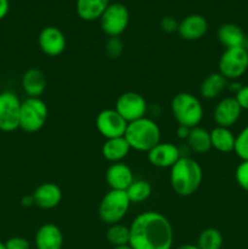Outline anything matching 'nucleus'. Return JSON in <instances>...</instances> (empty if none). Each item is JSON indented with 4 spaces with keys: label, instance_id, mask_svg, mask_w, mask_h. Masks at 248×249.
<instances>
[{
    "label": "nucleus",
    "instance_id": "32",
    "mask_svg": "<svg viewBox=\"0 0 248 249\" xmlns=\"http://www.w3.org/2000/svg\"><path fill=\"white\" fill-rule=\"evenodd\" d=\"M5 243L6 249H31V243L23 237L15 236V237L9 238Z\"/></svg>",
    "mask_w": 248,
    "mask_h": 249
},
{
    "label": "nucleus",
    "instance_id": "31",
    "mask_svg": "<svg viewBox=\"0 0 248 249\" xmlns=\"http://www.w3.org/2000/svg\"><path fill=\"white\" fill-rule=\"evenodd\" d=\"M235 179L238 186L248 192V160H242L235 170Z\"/></svg>",
    "mask_w": 248,
    "mask_h": 249
},
{
    "label": "nucleus",
    "instance_id": "23",
    "mask_svg": "<svg viewBox=\"0 0 248 249\" xmlns=\"http://www.w3.org/2000/svg\"><path fill=\"white\" fill-rule=\"evenodd\" d=\"M229 80L225 77L220 74L219 72L211 73L209 75H207L203 79V82L201 83V87H199V94L203 99L212 100L218 97L219 95L223 94L224 90L228 88Z\"/></svg>",
    "mask_w": 248,
    "mask_h": 249
},
{
    "label": "nucleus",
    "instance_id": "6",
    "mask_svg": "<svg viewBox=\"0 0 248 249\" xmlns=\"http://www.w3.org/2000/svg\"><path fill=\"white\" fill-rule=\"evenodd\" d=\"M49 109L45 102L39 97H27L21 102L19 128L26 133H36L45 125Z\"/></svg>",
    "mask_w": 248,
    "mask_h": 249
},
{
    "label": "nucleus",
    "instance_id": "13",
    "mask_svg": "<svg viewBox=\"0 0 248 249\" xmlns=\"http://www.w3.org/2000/svg\"><path fill=\"white\" fill-rule=\"evenodd\" d=\"M181 157L177 145L162 141L147 152L148 162L156 168H172Z\"/></svg>",
    "mask_w": 248,
    "mask_h": 249
},
{
    "label": "nucleus",
    "instance_id": "10",
    "mask_svg": "<svg viewBox=\"0 0 248 249\" xmlns=\"http://www.w3.org/2000/svg\"><path fill=\"white\" fill-rule=\"evenodd\" d=\"M114 109L126 123H130L145 117L147 112V102L142 95L135 91H126L119 95Z\"/></svg>",
    "mask_w": 248,
    "mask_h": 249
},
{
    "label": "nucleus",
    "instance_id": "2",
    "mask_svg": "<svg viewBox=\"0 0 248 249\" xmlns=\"http://www.w3.org/2000/svg\"><path fill=\"white\" fill-rule=\"evenodd\" d=\"M203 180V170L196 160L182 156L170 168V185L173 191L182 197H189L199 189Z\"/></svg>",
    "mask_w": 248,
    "mask_h": 249
},
{
    "label": "nucleus",
    "instance_id": "29",
    "mask_svg": "<svg viewBox=\"0 0 248 249\" xmlns=\"http://www.w3.org/2000/svg\"><path fill=\"white\" fill-rule=\"evenodd\" d=\"M233 152L241 160H248V125L236 135Z\"/></svg>",
    "mask_w": 248,
    "mask_h": 249
},
{
    "label": "nucleus",
    "instance_id": "36",
    "mask_svg": "<svg viewBox=\"0 0 248 249\" xmlns=\"http://www.w3.org/2000/svg\"><path fill=\"white\" fill-rule=\"evenodd\" d=\"M190 130H191V129L187 128V126L179 125V128H177V138L182 139V140H186L187 136H189V134H190Z\"/></svg>",
    "mask_w": 248,
    "mask_h": 249
},
{
    "label": "nucleus",
    "instance_id": "34",
    "mask_svg": "<svg viewBox=\"0 0 248 249\" xmlns=\"http://www.w3.org/2000/svg\"><path fill=\"white\" fill-rule=\"evenodd\" d=\"M233 97H235V100L237 101V104L240 105L242 111L243 109H247L248 111V85L241 87Z\"/></svg>",
    "mask_w": 248,
    "mask_h": 249
},
{
    "label": "nucleus",
    "instance_id": "18",
    "mask_svg": "<svg viewBox=\"0 0 248 249\" xmlns=\"http://www.w3.org/2000/svg\"><path fill=\"white\" fill-rule=\"evenodd\" d=\"M34 204L41 209H53L60 204L62 199V191L60 186L53 182L40 184L33 192Z\"/></svg>",
    "mask_w": 248,
    "mask_h": 249
},
{
    "label": "nucleus",
    "instance_id": "25",
    "mask_svg": "<svg viewBox=\"0 0 248 249\" xmlns=\"http://www.w3.org/2000/svg\"><path fill=\"white\" fill-rule=\"evenodd\" d=\"M186 141L189 147L196 153H207L212 148L211 131L199 125L191 128Z\"/></svg>",
    "mask_w": 248,
    "mask_h": 249
},
{
    "label": "nucleus",
    "instance_id": "30",
    "mask_svg": "<svg viewBox=\"0 0 248 249\" xmlns=\"http://www.w3.org/2000/svg\"><path fill=\"white\" fill-rule=\"evenodd\" d=\"M105 51L112 60L121 57L124 51V44L121 36H108L106 44H105Z\"/></svg>",
    "mask_w": 248,
    "mask_h": 249
},
{
    "label": "nucleus",
    "instance_id": "33",
    "mask_svg": "<svg viewBox=\"0 0 248 249\" xmlns=\"http://www.w3.org/2000/svg\"><path fill=\"white\" fill-rule=\"evenodd\" d=\"M177 27H179V22L174 17L167 16L160 19V28L165 33H174V32H177Z\"/></svg>",
    "mask_w": 248,
    "mask_h": 249
},
{
    "label": "nucleus",
    "instance_id": "17",
    "mask_svg": "<svg viewBox=\"0 0 248 249\" xmlns=\"http://www.w3.org/2000/svg\"><path fill=\"white\" fill-rule=\"evenodd\" d=\"M208 31V22L203 16L198 14H192L182 18L179 22L177 34L184 40H198Z\"/></svg>",
    "mask_w": 248,
    "mask_h": 249
},
{
    "label": "nucleus",
    "instance_id": "38",
    "mask_svg": "<svg viewBox=\"0 0 248 249\" xmlns=\"http://www.w3.org/2000/svg\"><path fill=\"white\" fill-rule=\"evenodd\" d=\"M174 249H198L196 245H192V243H184V245H180L179 247Z\"/></svg>",
    "mask_w": 248,
    "mask_h": 249
},
{
    "label": "nucleus",
    "instance_id": "22",
    "mask_svg": "<svg viewBox=\"0 0 248 249\" xmlns=\"http://www.w3.org/2000/svg\"><path fill=\"white\" fill-rule=\"evenodd\" d=\"M109 5V0H77L75 10L83 21L100 19L105 10Z\"/></svg>",
    "mask_w": 248,
    "mask_h": 249
},
{
    "label": "nucleus",
    "instance_id": "12",
    "mask_svg": "<svg viewBox=\"0 0 248 249\" xmlns=\"http://www.w3.org/2000/svg\"><path fill=\"white\" fill-rule=\"evenodd\" d=\"M38 45L46 56L56 57L65 51L67 40H66L65 34L60 28L49 26L41 29V32L39 33Z\"/></svg>",
    "mask_w": 248,
    "mask_h": 249
},
{
    "label": "nucleus",
    "instance_id": "3",
    "mask_svg": "<svg viewBox=\"0 0 248 249\" xmlns=\"http://www.w3.org/2000/svg\"><path fill=\"white\" fill-rule=\"evenodd\" d=\"M124 138L131 150L148 152L160 142V129L153 119L143 117L128 123Z\"/></svg>",
    "mask_w": 248,
    "mask_h": 249
},
{
    "label": "nucleus",
    "instance_id": "27",
    "mask_svg": "<svg viewBox=\"0 0 248 249\" xmlns=\"http://www.w3.org/2000/svg\"><path fill=\"white\" fill-rule=\"evenodd\" d=\"M106 240L113 247L128 246L130 240V229L121 223L109 225L106 231Z\"/></svg>",
    "mask_w": 248,
    "mask_h": 249
},
{
    "label": "nucleus",
    "instance_id": "1",
    "mask_svg": "<svg viewBox=\"0 0 248 249\" xmlns=\"http://www.w3.org/2000/svg\"><path fill=\"white\" fill-rule=\"evenodd\" d=\"M129 229V246L131 249H173V226L158 212L148 211L139 214L131 221Z\"/></svg>",
    "mask_w": 248,
    "mask_h": 249
},
{
    "label": "nucleus",
    "instance_id": "4",
    "mask_svg": "<svg viewBox=\"0 0 248 249\" xmlns=\"http://www.w3.org/2000/svg\"><path fill=\"white\" fill-rule=\"evenodd\" d=\"M172 113L179 125L195 128L203 119V106L197 96L190 92H179L170 104Z\"/></svg>",
    "mask_w": 248,
    "mask_h": 249
},
{
    "label": "nucleus",
    "instance_id": "5",
    "mask_svg": "<svg viewBox=\"0 0 248 249\" xmlns=\"http://www.w3.org/2000/svg\"><path fill=\"white\" fill-rule=\"evenodd\" d=\"M130 204L131 202L125 191L109 190L100 202V220L108 226L121 223L128 213Z\"/></svg>",
    "mask_w": 248,
    "mask_h": 249
},
{
    "label": "nucleus",
    "instance_id": "39",
    "mask_svg": "<svg viewBox=\"0 0 248 249\" xmlns=\"http://www.w3.org/2000/svg\"><path fill=\"white\" fill-rule=\"evenodd\" d=\"M113 249H131L130 246H122V247H113Z\"/></svg>",
    "mask_w": 248,
    "mask_h": 249
},
{
    "label": "nucleus",
    "instance_id": "7",
    "mask_svg": "<svg viewBox=\"0 0 248 249\" xmlns=\"http://www.w3.org/2000/svg\"><path fill=\"white\" fill-rule=\"evenodd\" d=\"M219 73L228 80L235 82L248 70V49L245 46L225 49L219 58Z\"/></svg>",
    "mask_w": 248,
    "mask_h": 249
},
{
    "label": "nucleus",
    "instance_id": "26",
    "mask_svg": "<svg viewBox=\"0 0 248 249\" xmlns=\"http://www.w3.org/2000/svg\"><path fill=\"white\" fill-rule=\"evenodd\" d=\"M223 245V235L215 228L204 229L198 235L196 242V246L198 249H221Z\"/></svg>",
    "mask_w": 248,
    "mask_h": 249
},
{
    "label": "nucleus",
    "instance_id": "35",
    "mask_svg": "<svg viewBox=\"0 0 248 249\" xmlns=\"http://www.w3.org/2000/svg\"><path fill=\"white\" fill-rule=\"evenodd\" d=\"M10 9V2L9 0H0V21L5 18Z\"/></svg>",
    "mask_w": 248,
    "mask_h": 249
},
{
    "label": "nucleus",
    "instance_id": "20",
    "mask_svg": "<svg viewBox=\"0 0 248 249\" xmlns=\"http://www.w3.org/2000/svg\"><path fill=\"white\" fill-rule=\"evenodd\" d=\"M218 40L225 46V49L238 48V46H246L247 44V36L243 33L242 29L233 23H225L220 26L216 32Z\"/></svg>",
    "mask_w": 248,
    "mask_h": 249
},
{
    "label": "nucleus",
    "instance_id": "14",
    "mask_svg": "<svg viewBox=\"0 0 248 249\" xmlns=\"http://www.w3.org/2000/svg\"><path fill=\"white\" fill-rule=\"evenodd\" d=\"M242 114V108L235 97H224L216 104L213 112V118L216 126L231 128L235 125Z\"/></svg>",
    "mask_w": 248,
    "mask_h": 249
},
{
    "label": "nucleus",
    "instance_id": "9",
    "mask_svg": "<svg viewBox=\"0 0 248 249\" xmlns=\"http://www.w3.org/2000/svg\"><path fill=\"white\" fill-rule=\"evenodd\" d=\"M21 101L12 91L0 92V130L11 133L19 128Z\"/></svg>",
    "mask_w": 248,
    "mask_h": 249
},
{
    "label": "nucleus",
    "instance_id": "8",
    "mask_svg": "<svg viewBox=\"0 0 248 249\" xmlns=\"http://www.w3.org/2000/svg\"><path fill=\"white\" fill-rule=\"evenodd\" d=\"M129 10L122 2H109L107 9L100 17L102 32L108 36H121L129 24Z\"/></svg>",
    "mask_w": 248,
    "mask_h": 249
},
{
    "label": "nucleus",
    "instance_id": "24",
    "mask_svg": "<svg viewBox=\"0 0 248 249\" xmlns=\"http://www.w3.org/2000/svg\"><path fill=\"white\" fill-rule=\"evenodd\" d=\"M236 136L233 135L230 128H224V126H215L211 131V142L212 148L216 150L221 153L233 152L235 148Z\"/></svg>",
    "mask_w": 248,
    "mask_h": 249
},
{
    "label": "nucleus",
    "instance_id": "15",
    "mask_svg": "<svg viewBox=\"0 0 248 249\" xmlns=\"http://www.w3.org/2000/svg\"><path fill=\"white\" fill-rule=\"evenodd\" d=\"M63 243V232L55 224L46 223L36 230L34 237L36 249H62Z\"/></svg>",
    "mask_w": 248,
    "mask_h": 249
},
{
    "label": "nucleus",
    "instance_id": "21",
    "mask_svg": "<svg viewBox=\"0 0 248 249\" xmlns=\"http://www.w3.org/2000/svg\"><path fill=\"white\" fill-rule=\"evenodd\" d=\"M130 146L124 136L122 138L107 139L102 146V156L111 163L122 162L130 152Z\"/></svg>",
    "mask_w": 248,
    "mask_h": 249
},
{
    "label": "nucleus",
    "instance_id": "37",
    "mask_svg": "<svg viewBox=\"0 0 248 249\" xmlns=\"http://www.w3.org/2000/svg\"><path fill=\"white\" fill-rule=\"evenodd\" d=\"M22 206L23 207H31V206H33L34 204V199H33V196H24L23 198H22Z\"/></svg>",
    "mask_w": 248,
    "mask_h": 249
},
{
    "label": "nucleus",
    "instance_id": "28",
    "mask_svg": "<svg viewBox=\"0 0 248 249\" xmlns=\"http://www.w3.org/2000/svg\"><path fill=\"white\" fill-rule=\"evenodd\" d=\"M125 192L131 203H141V202L146 201L151 196L152 185L147 180H134Z\"/></svg>",
    "mask_w": 248,
    "mask_h": 249
},
{
    "label": "nucleus",
    "instance_id": "11",
    "mask_svg": "<svg viewBox=\"0 0 248 249\" xmlns=\"http://www.w3.org/2000/svg\"><path fill=\"white\" fill-rule=\"evenodd\" d=\"M97 131L105 139H114L124 136L128 123L119 116L114 108H107L100 112L95 121Z\"/></svg>",
    "mask_w": 248,
    "mask_h": 249
},
{
    "label": "nucleus",
    "instance_id": "19",
    "mask_svg": "<svg viewBox=\"0 0 248 249\" xmlns=\"http://www.w3.org/2000/svg\"><path fill=\"white\" fill-rule=\"evenodd\" d=\"M22 89L28 97H39L46 89V78L38 68H31L22 75Z\"/></svg>",
    "mask_w": 248,
    "mask_h": 249
},
{
    "label": "nucleus",
    "instance_id": "16",
    "mask_svg": "<svg viewBox=\"0 0 248 249\" xmlns=\"http://www.w3.org/2000/svg\"><path fill=\"white\" fill-rule=\"evenodd\" d=\"M106 182L108 184L111 190H118V191H126L131 182L134 181L133 170L125 163L118 162L112 163L106 170Z\"/></svg>",
    "mask_w": 248,
    "mask_h": 249
},
{
    "label": "nucleus",
    "instance_id": "40",
    "mask_svg": "<svg viewBox=\"0 0 248 249\" xmlns=\"http://www.w3.org/2000/svg\"><path fill=\"white\" fill-rule=\"evenodd\" d=\"M0 249H6L5 248V243L1 242V241H0Z\"/></svg>",
    "mask_w": 248,
    "mask_h": 249
}]
</instances>
